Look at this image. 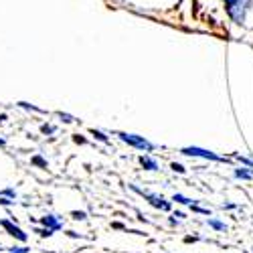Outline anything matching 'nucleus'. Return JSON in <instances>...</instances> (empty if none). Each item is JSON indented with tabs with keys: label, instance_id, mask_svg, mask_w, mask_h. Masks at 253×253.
<instances>
[{
	"label": "nucleus",
	"instance_id": "nucleus-1",
	"mask_svg": "<svg viewBox=\"0 0 253 253\" xmlns=\"http://www.w3.org/2000/svg\"><path fill=\"white\" fill-rule=\"evenodd\" d=\"M225 6H227L229 18L233 20L235 25L243 27L245 25V18H247V12L251 10L253 2H251V0H225Z\"/></svg>",
	"mask_w": 253,
	"mask_h": 253
},
{
	"label": "nucleus",
	"instance_id": "nucleus-2",
	"mask_svg": "<svg viewBox=\"0 0 253 253\" xmlns=\"http://www.w3.org/2000/svg\"><path fill=\"white\" fill-rule=\"evenodd\" d=\"M118 138H120L124 144H128V146H132V148H136V150H144V152H152V150H154V144L148 142L144 136L128 134V132H118Z\"/></svg>",
	"mask_w": 253,
	"mask_h": 253
},
{
	"label": "nucleus",
	"instance_id": "nucleus-3",
	"mask_svg": "<svg viewBox=\"0 0 253 253\" xmlns=\"http://www.w3.org/2000/svg\"><path fill=\"white\" fill-rule=\"evenodd\" d=\"M130 188H132L134 193L142 195L144 199H148V201H150V205H152V207H156V209H160V211H170V209H172L170 201H166L164 197H160V195H156V193H148V191H142V188H138V186H134V184H130Z\"/></svg>",
	"mask_w": 253,
	"mask_h": 253
},
{
	"label": "nucleus",
	"instance_id": "nucleus-4",
	"mask_svg": "<svg viewBox=\"0 0 253 253\" xmlns=\"http://www.w3.org/2000/svg\"><path fill=\"white\" fill-rule=\"evenodd\" d=\"M180 154H184V156H195V158H205V160H217V162H225V160H227V158H223V156H217L215 152H211V150L199 148V146H186V148L180 150Z\"/></svg>",
	"mask_w": 253,
	"mask_h": 253
},
{
	"label": "nucleus",
	"instance_id": "nucleus-5",
	"mask_svg": "<svg viewBox=\"0 0 253 253\" xmlns=\"http://www.w3.org/2000/svg\"><path fill=\"white\" fill-rule=\"evenodd\" d=\"M0 227H2L10 237H14V239H18V241H23V243L29 239V235L25 233V231L20 229L18 225H14L12 221H8V219H0Z\"/></svg>",
	"mask_w": 253,
	"mask_h": 253
},
{
	"label": "nucleus",
	"instance_id": "nucleus-6",
	"mask_svg": "<svg viewBox=\"0 0 253 253\" xmlns=\"http://www.w3.org/2000/svg\"><path fill=\"white\" fill-rule=\"evenodd\" d=\"M41 225L47 227V229H53V231H61L63 229V223L57 215H45V217H41Z\"/></svg>",
	"mask_w": 253,
	"mask_h": 253
},
{
	"label": "nucleus",
	"instance_id": "nucleus-7",
	"mask_svg": "<svg viewBox=\"0 0 253 253\" xmlns=\"http://www.w3.org/2000/svg\"><path fill=\"white\" fill-rule=\"evenodd\" d=\"M140 164L146 168V170H158L160 168L158 160H154L152 156H140Z\"/></svg>",
	"mask_w": 253,
	"mask_h": 253
},
{
	"label": "nucleus",
	"instance_id": "nucleus-8",
	"mask_svg": "<svg viewBox=\"0 0 253 253\" xmlns=\"http://www.w3.org/2000/svg\"><path fill=\"white\" fill-rule=\"evenodd\" d=\"M235 178H241V180H251L253 178V170H247V168H235Z\"/></svg>",
	"mask_w": 253,
	"mask_h": 253
},
{
	"label": "nucleus",
	"instance_id": "nucleus-9",
	"mask_svg": "<svg viewBox=\"0 0 253 253\" xmlns=\"http://www.w3.org/2000/svg\"><path fill=\"white\" fill-rule=\"evenodd\" d=\"M207 225L211 229H215V231H227V225L223 221H219V219H207Z\"/></svg>",
	"mask_w": 253,
	"mask_h": 253
},
{
	"label": "nucleus",
	"instance_id": "nucleus-10",
	"mask_svg": "<svg viewBox=\"0 0 253 253\" xmlns=\"http://www.w3.org/2000/svg\"><path fill=\"white\" fill-rule=\"evenodd\" d=\"M172 201H174V203H180V205H188V207H191V205L195 203V201H191V199H186L184 195H178V193H176V195L172 197Z\"/></svg>",
	"mask_w": 253,
	"mask_h": 253
},
{
	"label": "nucleus",
	"instance_id": "nucleus-11",
	"mask_svg": "<svg viewBox=\"0 0 253 253\" xmlns=\"http://www.w3.org/2000/svg\"><path fill=\"white\" fill-rule=\"evenodd\" d=\"M0 197H6V199L16 201V191H14V188H4V191H0Z\"/></svg>",
	"mask_w": 253,
	"mask_h": 253
},
{
	"label": "nucleus",
	"instance_id": "nucleus-12",
	"mask_svg": "<svg viewBox=\"0 0 253 253\" xmlns=\"http://www.w3.org/2000/svg\"><path fill=\"white\" fill-rule=\"evenodd\" d=\"M35 233H39L41 237H51L55 231L53 229H47V227H43V229H35Z\"/></svg>",
	"mask_w": 253,
	"mask_h": 253
},
{
	"label": "nucleus",
	"instance_id": "nucleus-13",
	"mask_svg": "<svg viewBox=\"0 0 253 253\" xmlns=\"http://www.w3.org/2000/svg\"><path fill=\"white\" fill-rule=\"evenodd\" d=\"M91 134L99 140V142H103V144H110V140H108V136H105L103 132H99V130H91Z\"/></svg>",
	"mask_w": 253,
	"mask_h": 253
},
{
	"label": "nucleus",
	"instance_id": "nucleus-14",
	"mask_svg": "<svg viewBox=\"0 0 253 253\" xmlns=\"http://www.w3.org/2000/svg\"><path fill=\"white\" fill-rule=\"evenodd\" d=\"M41 132H43V134H55V132H57V128H55V126L45 124V126H41Z\"/></svg>",
	"mask_w": 253,
	"mask_h": 253
},
{
	"label": "nucleus",
	"instance_id": "nucleus-15",
	"mask_svg": "<svg viewBox=\"0 0 253 253\" xmlns=\"http://www.w3.org/2000/svg\"><path fill=\"white\" fill-rule=\"evenodd\" d=\"M170 168H172L174 172H180V174H184V172H186V168H184L182 164H178V162H172V164H170Z\"/></svg>",
	"mask_w": 253,
	"mask_h": 253
},
{
	"label": "nucleus",
	"instance_id": "nucleus-16",
	"mask_svg": "<svg viewBox=\"0 0 253 253\" xmlns=\"http://www.w3.org/2000/svg\"><path fill=\"white\" fill-rule=\"evenodd\" d=\"M33 164H37V166H41V168H47V162L41 158V156H33V160H31Z\"/></svg>",
	"mask_w": 253,
	"mask_h": 253
},
{
	"label": "nucleus",
	"instance_id": "nucleus-17",
	"mask_svg": "<svg viewBox=\"0 0 253 253\" xmlns=\"http://www.w3.org/2000/svg\"><path fill=\"white\" fill-rule=\"evenodd\" d=\"M31 249L29 247H10L6 253H29Z\"/></svg>",
	"mask_w": 253,
	"mask_h": 253
},
{
	"label": "nucleus",
	"instance_id": "nucleus-18",
	"mask_svg": "<svg viewBox=\"0 0 253 253\" xmlns=\"http://www.w3.org/2000/svg\"><path fill=\"white\" fill-rule=\"evenodd\" d=\"M191 209L195 211V213H203V215H211V213H209V209H203V207H197L195 203L191 205Z\"/></svg>",
	"mask_w": 253,
	"mask_h": 253
},
{
	"label": "nucleus",
	"instance_id": "nucleus-19",
	"mask_svg": "<svg viewBox=\"0 0 253 253\" xmlns=\"http://www.w3.org/2000/svg\"><path fill=\"white\" fill-rule=\"evenodd\" d=\"M59 118L65 122V124H71V122H75V118L73 116H69V114H59Z\"/></svg>",
	"mask_w": 253,
	"mask_h": 253
},
{
	"label": "nucleus",
	"instance_id": "nucleus-20",
	"mask_svg": "<svg viewBox=\"0 0 253 253\" xmlns=\"http://www.w3.org/2000/svg\"><path fill=\"white\" fill-rule=\"evenodd\" d=\"M73 219H77V221L81 219V221H83V219H87V217H85V213H83V211H81V213H79V211H75V213H73Z\"/></svg>",
	"mask_w": 253,
	"mask_h": 253
},
{
	"label": "nucleus",
	"instance_id": "nucleus-21",
	"mask_svg": "<svg viewBox=\"0 0 253 253\" xmlns=\"http://www.w3.org/2000/svg\"><path fill=\"white\" fill-rule=\"evenodd\" d=\"M4 146H6V140H4V138H0V148H4Z\"/></svg>",
	"mask_w": 253,
	"mask_h": 253
},
{
	"label": "nucleus",
	"instance_id": "nucleus-22",
	"mask_svg": "<svg viewBox=\"0 0 253 253\" xmlns=\"http://www.w3.org/2000/svg\"><path fill=\"white\" fill-rule=\"evenodd\" d=\"M0 251H4V247H2V245H0Z\"/></svg>",
	"mask_w": 253,
	"mask_h": 253
}]
</instances>
